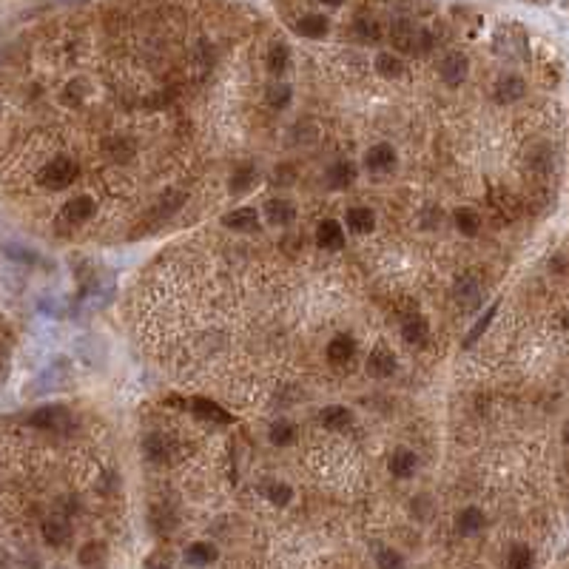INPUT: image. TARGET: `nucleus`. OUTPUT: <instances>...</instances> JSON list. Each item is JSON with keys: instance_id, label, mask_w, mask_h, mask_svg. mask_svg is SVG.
Listing matches in <instances>:
<instances>
[{"instance_id": "1", "label": "nucleus", "mask_w": 569, "mask_h": 569, "mask_svg": "<svg viewBox=\"0 0 569 569\" xmlns=\"http://www.w3.org/2000/svg\"><path fill=\"white\" fill-rule=\"evenodd\" d=\"M390 40H393V46L399 51H410V54L427 51V49L433 46V37L427 35V29L415 26L413 20H396L390 26Z\"/></svg>"}, {"instance_id": "2", "label": "nucleus", "mask_w": 569, "mask_h": 569, "mask_svg": "<svg viewBox=\"0 0 569 569\" xmlns=\"http://www.w3.org/2000/svg\"><path fill=\"white\" fill-rule=\"evenodd\" d=\"M75 177H77V163L71 157H65V154H60V157H54L51 163H46L40 168L37 182L43 188H49V191H60V188H68L71 182H75Z\"/></svg>"}, {"instance_id": "3", "label": "nucleus", "mask_w": 569, "mask_h": 569, "mask_svg": "<svg viewBox=\"0 0 569 569\" xmlns=\"http://www.w3.org/2000/svg\"><path fill=\"white\" fill-rule=\"evenodd\" d=\"M94 211H97L94 199L86 196V194H80V196L68 199V202L63 205V211H60V223H63V225H83V223H89V220L94 217Z\"/></svg>"}, {"instance_id": "4", "label": "nucleus", "mask_w": 569, "mask_h": 569, "mask_svg": "<svg viewBox=\"0 0 569 569\" xmlns=\"http://www.w3.org/2000/svg\"><path fill=\"white\" fill-rule=\"evenodd\" d=\"M487 199H489V208H492L501 220H515L518 213H521V202H518V196H515L513 191H507L504 185L489 188Z\"/></svg>"}, {"instance_id": "5", "label": "nucleus", "mask_w": 569, "mask_h": 569, "mask_svg": "<svg viewBox=\"0 0 569 569\" xmlns=\"http://www.w3.org/2000/svg\"><path fill=\"white\" fill-rule=\"evenodd\" d=\"M71 421V413L60 404H49V407H40L37 413H32L29 424L32 427H40V430H65Z\"/></svg>"}, {"instance_id": "6", "label": "nucleus", "mask_w": 569, "mask_h": 569, "mask_svg": "<svg viewBox=\"0 0 569 569\" xmlns=\"http://www.w3.org/2000/svg\"><path fill=\"white\" fill-rule=\"evenodd\" d=\"M467 68H470V60L461 51H450L439 63V75H442V80L447 86H461L464 77H467Z\"/></svg>"}, {"instance_id": "7", "label": "nucleus", "mask_w": 569, "mask_h": 569, "mask_svg": "<svg viewBox=\"0 0 569 569\" xmlns=\"http://www.w3.org/2000/svg\"><path fill=\"white\" fill-rule=\"evenodd\" d=\"M368 373L373 376V379H387V376H393L396 373V356H393V350L390 347H384V344H376L373 350H370V356H368Z\"/></svg>"}, {"instance_id": "8", "label": "nucleus", "mask_w": 569, "mask_h": 569, "mask_svg": "<svg viewBox=\"0 0 569 569\" xmlns=\"http://www.w3.org/2000/svg\"><path fill=\"white\" fill-rule=\"evenodd\" d=\"M265 217H268L270 225L284 228V225H291L296 220V205L291 199H282V196L279 199H268L265 202Z\"/></svg>"}, {"instance_id": "9", "label": "nucleus", "mask_w": 569, "mask_h": 569, "mask_svg": "<svg viewBox=\"0 0 569 569\" xmlns=\"http://www.w3.org/2000/svg\"><path fill=\"white\" fill-rule=\"evenodd\" d=\"M316 245L325 251H339L344 245V228L336 220H322L316 228Z\"/></svg>"}, {"instance_id": "10", "label": "nucleus", "mask_w": 569, "mask_h": 569, "mask_svg": "<svg viewBox=\"0 0 569 569\" xmlns=\"http://www.w3.org/2000/svg\"><path fill=\"white\" fill-rule=\"evenodd\" d=\"M356 177H359L356 165H353V163H344V160H342V163H333V165L325 171V182H327L333 191H342V188L353 185Z\"/></svg>"}, {"instance_id": "11", "label": "nucleus", "mask_w": 569, "mask_h": 569, "mask_svg": "<svg viewBox=\"0 0 569 569\" xmlns=\"http://www.w3.org/2000/svg\"><path fill=\"white\" fill-rule=\"evenodd\" d=\"M223 225L231 231H254L259 225V213H256V208H237V211L225 213Z\"/></svg>"}, {"instance_id": "12", "label": "nucleus", "mask_w": 569, "mask_h": 569, "mask_svg": "<svg viewBox=\"0 0 569 569\" xmlns=\"http://www.w3.org/2000/svg\"><path fill=\"white\" fill-rule=\"evenodd\" d=\"M43 538H46V544H51V546H63V544L71 538L68 518H63V515L46 518V521H43Z\"/></svg>"}, {"instance_id": "13", "label": "nucleus", "mask_w": 569, "mask_h": 569, "mask_svg": "<svg viewBox=\"0 0 569 569\" xmlns=\"http://www.w3.org/2000/svg\"><path fill=\"white\" fill-rule=\"evenodd\" d=\"M401 336H404L407 344L421 347L427 339H430V325H427L424 316H410V319H404V325H401Z\"/></svg>"}, {"instance_id": "14", "label": "nucleus", "mask_w": 569, "mask_h": 569, "mask_svg": "<svg viewBox=\"0 0 569 569\" xmlns=\"http://www.w3.org/2000/svg\"><path fill=\"white\" fill-rule=\"evenodd\" d=\"M142 453H146V458L151 464H165L171 458V444L165 436L151 433V436H146V442H142Z\"/></svg>"}, {"instance_id": "15", "label": "nucleus", "mask_w": 569, "mask_h": 569, "mask_svg": "<svg viewBox=\"0 0 569 569\" xmlns=\"http://www.w3.org/2000/svg\"><path fill=\"white\" fill-rule=\"evenodd\" d=\"M393 163H396V151L387 146V142H379V146L365 151V165L370 171H387V168H393Z\"/></svg>"}, {"instance_id": "16", "label": "nucleus", "mask_w": 569, "mask_h": 569, "mask_svg": "<svg viewBox=\"0 0 569 569\" xmlns=\"http://www.w3.org/2000/svg\"><path fill=\"white\" fill-rule=\"evenodd\" d=\"M353 353H356V342H353L347 333L333 336L330 344H327V359H330L333 365H344V362H350V359H353Z\"/></svg>"}, {"instance_id": "17", "label": "nucleus", "mask_w": 569, "mask_h": 569, "mask_svg": "<svg viewBox=\"0 0 569 569\" xmlns=\"http://www.w3.org/2000/svg\"><path fill=\"white\" fill-rule=\"evenodd\" d=\"M453 296L458 299V305L464 302V308H475L478 305V299H481V288H478V279L475 276H461L458 282H456V288H453Z\"/></svg>"}, {"instance_id": "18", "label": "nucleus", "mask_w": 569, "mask_h": 569, "mask_svg": "<svg viewBox=\"0 0 569 569\" xmlns=\"http://www.w3.org/2000/svg\"><path fill=\"white\" fill-rule=\"evenodd\" d=\"M191 410H194V415L202 418V421H217V424H228V421H231V415H228L217 401H211V399H194V401H191Z\"/></svg>"}, {"instance_id": "19", "label": "nucleus", "mask_w": 569, "mask_h": 569, "mask_svg": "<svg viewBox=\"0 0 569 569\" xmlns=\"http://www.w3.org/2000/svg\"><path fill=\"white\" fill-rule=\"evenodd\" d=\"M347 228H350V234H359V237L370 234L376 228L373 211L370 208H350L347 211Z\"/></svg>"}, {"instance_id": "20", "label": "nucleus", "mask_w": 569, "mask_h": 569, "mask_svg": "<svg viewBox=\"0 0 569 569\" xmlns=\"http://www.w3.org/2000/svg\"><path fill=\"white\" fill-rule=\"evenodd\" d=\"M524 92H527V86L515 75H507V77H501V80L495 83V97L501 100V103H515V100L524 97Z\"/></svg>"}, {"instance_id": "21", "label": "nucleus", "mask_w": 569, "mask_h": 569, "mask_svg": "<svg viewBox=\"0 0 569 569\" xmlns=\"http://www.w3.org/2000/svg\"><path fill=\"white\" fill-rule=\"evenodd\" d=\"M350 418H353V413L342 404H330L319 413V421H322V427H327V430H344L350 424Z\"/></svg>"}, {"instance_id": "22", "label": "nucleus", "mask_w": 569, "mask_h": 569, "mask_svg": "<svg viewBox=\"0 0 569 569\" xmlns=\"http://www.w3.org/2000/svg\"><path fill=\"white\" fill-rule=\"evenodd\" d=\"M106 558H108V552H106V544H100V541L86 544V546L80 549V555H77V561H80L83 569H103V566H106Z\"/></svg>"}, {"instance_id": "23", "label": "nucleus", "mask_w": 569, "mask_h": 569, "mask_svg": "<svg viewBox=\"0 0 569 569\" xmlns=\"http://www.w3.org/2000/svg\"><path fill=\"white\" fill-rule=\"evenodd\" d=\"M185 561L191 566H208V563L217 561V546L208 544V541H196L185 549Z\"/></svg>"}, {"instance_id": "24", "label": "nucleus", "mask_w": 569, "mask_h": 569, "mask_svg": "<svg viewBox=\"0 0 569 569\" xmlns=\"http://www.w3.org/2000/svg\"><path fill=\"white\" fill-rule=\"evenodd\" d=\"M484 527V513L478 507H464L458 515H456V530L461 535H475L478 530Z\"/></svg>"}, {"instance_id": "25", "label": "nucleus", "mask_w": 569, "mask_h": 569, "mask_svg": "<svg viewBox=\"0 0 569 569\" xmlns=\"http://www.w3.org/2000/svg\"><path fill=\"white\" fill-rule=\"evenodd\" d=\"M415 464H418V458H415V453H410V450H396V453L390 456V473H393L396 478H410V475L415 473Z\"/></svg>"}, {"instance_id": "26", "label": "nucleus", "mask_w": 569, "mask_h": 569, "mask_svg": "<svg viewBox=\"0 0 569 569\" xmlns=\"http://www.w3.org/2000/svg\"><path fill=\"white\" fill-rule=\"evenodd\" d=\"M268 439H270L276 447H288V444H294V442H296V427H294L291 421L279 418V421H273V424H270Z\"/></svg>"}, {"instance_id": "27", "label": "nucleus", "mask_w": 569, "mask_h": 569, "mask_svg": "<svg viewBox=\"0 0 569 569\" xmlns=\"http://www.w3.org/2000/svg\"><path fill=\"white\" fill-rule=\"evenodd\" d=\"M296 32L302 37H311V40H319L327 35V18L322 15H305L299 23H296Z\"/></svg>"}, {"instance_id": "28", "label": "nucleus", "mask_w": 569, "mask_h": 569, "mask_svg": "<svg viewBox=\"0 0 569 569\" xmlns=\"http://www.w3.org/2000/svg\"><path fill=\"white\" fill-rule=\"evenodd\" d=\"M376 71L382 77H401L404 75V63H401V57H396V54H390V51H382L379 57H376Z\"/></svg>"}, {"instance_id": "29", "label": "nucleus", "mask_w": 569, "mask_h": 569, "mask_svg": "<svg viewBox=\"0 0 569 569\" xmlns=\"http://www.w3.org/2000/svg\"><path fill=\"white\" fill-rule=\"evenodd\" d=\"M456 228H458L464 237H475L478 228H481L478 211H473V208H458V211H456Z\"/></svg>"}, {"instance_id": "30", "label": "nucleus", "mask_w": 569, "mask_h": 569, "mask_svg": "<svg viewBox=\"0 0 569 569\" xmlns=\"http://www.w3.org/2000/svg\"><path fill=\"white\" fill-rule=\"evenodd\" d=\"M288 63H291V49L284 43H273L270 51H268V68L273 71V75H284Z\"/></svg>"}, {"instance_id": "31", "label": "nucleus", "mask_w": 569, "mask_h": 569, "mask_svg": "<svg viewBox=\"0 0 569 569\" xmlns=\"http://www.w3.org/2000/svg\"><path fill=\"white\" fill-rule=\"evenodd\" d=\"M265 495H268V501H270V504H276V507H288V504H291V498H294V489H291L288 484H282V481H270V484L265 487Z\"/></svg>"}, {"instance_id": "32", "label": "nucleus", "mask_w": 569, "mask_h": 569, "mask_svg": "<svg viewBox=\"0 0 569 569\" xmlns=\"http://www.w3.org/2000/svg\"><path fill=\"white\" fill-rule=\"evenodd\" d=\"M254 180H256V171H254L251 165H242V168H237V171L231 174L228 185H231L234 194H245V191L254 185Z\"/></svg>"}, {"instance_id": "33", "label": "nucleus", "mask_w": 569, "mask_h": 569, "mask_svg": "<svg viewBox=\"0 0 569 569\" xmlns=\"http://www.w3.org/2000/svg\"><path fill=\"white\" fill-rule=\"evenodd\" d=\"M532 549L530 546H524V544H515L513 549H510V555H507V566L510 569H532Z\"/></svg>"}, {"instance_id": "34", "label": "nucleus", "mask_w": 569, "mask_h": 569, "mask_svg": "<svg viewBox=\"0 0 569 569\" xmlns=\"http://www.w3.org/2000/svg\"><path fill=\"white\" fill-rule=\"evenodd\" d=\"M495 311H498V305H495V302H492V305H489V308H487V313H484V316H481V319H478V322H475V327H473V330H470V333H467V339H464V347H473V344H475V342H478V339H481V333H484V330H487V327H489V322H492V319H495Z\"/></svg>"}, {"instance_id": "35", "label": "nucleus", "mask_w": 569, "mask_h": 569, "mask_svg": "<svg viewBox=\"0 0 569 569\" xmlns=\"http://www.w3.org/2000/svg\"><path fill=\"white\" fill-rule=\"evenodd\" d=\"M268 103L273 106V108H284L291 103V86L288 83H273L270 89H268Z\"/></svg>"}, {"instance_id": "36", "label": "nucleus", "mask_w": 569, "mask_h": 569, "mask_svg": "<svg viewBox=\"0 0 569 569\" xmlns=\"http://www.w3.org/2000/svg\"><path fill=\"white\" fill-rule=\"evenodd\" d=\"M376 563H379V569H404V558L396 549H382L376 555Z\"/></svg>"}, {"instance_id": "37", "label": "nucleus", "mask_w": 569, "mask_h": 569, "mask_svg": "<svg viewBox=\"0 0 569 569\" xmlns=\"http://www.w3.org/2000/svg\"><path fill=\"white\" fill-rule=\"evenodd\" d=\"M182 199H185V196H182V191H168V194H165V196L160 199V205H157L154 211L160 213V217H163V213L168 217V213H174V211H177V208L182 205Z\"/></svg>"}, {"instance_id": "38", "label": "nucleus", "mask_w": 569, "mask_h": 569, "mask_svg": "<svg viewBox=\"0 0 569 569\" xmlns=\"http://www.w3.org/2000/svg\"><path fill=\"white\" fill-rule=\"evenodd\" d=\"M356 32H359V37H362V40H379V37H382L379 23H376V20H368V18L356 20Z\"/></svg>"}, {"instance_id": "39", "label": "nucleus", "mask_w": 569, "mask_h": 569, "mask_svg": "<svg viewBox=\"0 0 569 569\" xmlns=\"http://www.w3.org/2000/svg\"><path fill=\"white\" fill-rule=\"evenodd\" d=\"M322 4H325V6H342L344 0H322Z\"/></svg>"}, {"instance_id": "40", "label": "nucleus", "mask_w": 569, "mask_h": 569, "mask_svg": "<svg viewBox=\"0 0 569 569\" xmlns=\"http://www.w3.org/2000/svg\"><path fill=\"white\" fill-rule=\"evenodd\" d=\"M563 439H566V444H569V421H566V427H563Z\"/></svg>"}]
</instances>
